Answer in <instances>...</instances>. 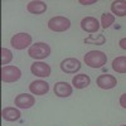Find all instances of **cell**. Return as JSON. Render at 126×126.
<instances>
[{
	"instance_id": "obj_24",
	"label": "cell",
	"mask_w": 126,
	"mask_h": 126,
	"mask_svg": "<svg viewBox=\"0 0 126 126\" xmlns=\"http://www.w3.org/2000/svg\"><path fill=\"white\" fill-rule=\"evenodd\" d=\"M121 126H126V125H121Z\"/></svg>"
},
{
	"instance_id": "obj_20",
	"label": "cell",
	"mask_w": 126,
	"mask_h": 126,
	"mask_svg": "<svg viewBox=\"0 0 126 126\" xmlns=\"http://www.w3.org/2000/svg\"><path fill=\"white\" fill-rule=\"evenodd\" d=\"M12 59H13V52L5 47H3L1 48V64H3V67L9 64L12 62Z\"/></svg>"
},
{
	"instance_id": "obj_8",
	"label": "cell",
	"mask_w": 126,
	"mask_h": 126,
	"mask_svg": "<svg viewBox=\"0 0 126 126\" xmlns=\"http://www.w3.org/2000/svg\"><path fill=\"white\" fill-rule=\"evenodd\" d=\"M14 103L19 109H30L32 106H34L35 97L30 93H20L15 97Z\"/></svg>"
},
{
	"instance_id": "obj_16",
	"label": "cell",
	"mask_w": 126,
	"mask_h": 126,
	"mask_svg": "<svg viewBox=\"0 0 126 126\" xmlns=\"http://www.w3.org/2000/svg\"><path fill=\"white\" fill-rule=\"evenodd\" d=\"M111 12H112L113 15L126 16V1H124V0L112 1V4H111Z\"/></svg>"
},
{
	"instance_id": "obj_11",
	"label": "cell",
	"mask_w": 126,
	"mask_h": 126,
	"mask_svg": "<svg viewBox=\"0 0 126 126\" xmlns=\"http://www.w3.org/2000/svg\"><path fill=\"white\" fill-rule=\"evenodd\" d=\"M81 28H82V30L87 32V33H96L100 29V23L96 18L86 16L81 20Z\"/></svg>"
},
{
	"instance_id": "obj_19",
	"label": "cell",
	"mask_w": 126,
	"mask_h": 126,
	"mask_svg": "<svg viewBox=\"0 0 126 126\" xmlns=\"http://www.w3.org/2000/svg\"><path fill=\"white\" fill-rule=\"evenodd\" d=\"M115 22V15L111 14V13H103L101 15V25L105 28V29H107L110 28Z\"/></svg>"
},
{
	"instance_id": "obj_6",
	"label": "cell",
	"mask_w": 126,
	"mask_h": 126,
	"mask_svg": "<svg viewBox=\"0 0 126 126\" xmlns=\"http://www.w3.org/2000/svg\"><path fill=\"white\" fill-rule=\"evenodd\" d=\"M59 67L62 72L68 73V75H75L81 69V62L77 58H66L61 62Z\"/></svg>"
},
{
	"instance_id": "obj_10",
	"label": "cell",
	"mask_w": 126,
	"mask_h": 126,
	"mask_svg": "<svg viewBox=\"0 0 126 126\" xmlns=\"http://www.w3.org/2000/svg\"><path fill=\"white\" fill-rule=\"evenodd\" d=\"M96 83L102 90H111L117 85V79H116V77H113L111 75H101L97 77Z\"/></svg>"
},
{
	"instance_id": "obj_22",
	"label": "cell",
	"mask_w": 126,
	"mask_h": 126,
	"mask_svg": "<svg viewBox=\"0 0 126 126\" xmlns=\"http://www.w3.org/2000/svg\"><path fill=\"white\" fill-rule=\"evenodd\" d=\"M94 3H96V0H90V1L88 0L87 1L86 0H79V4H82V5H91V4H94Z\"/></svg>"
},
{
	"instance_id": "obj_7",
	"label": "cell",
	"mask_w": 126,
	"mask_h": 126,
	"mask_svg": "<svg viewBox=\"0 0 126 126\" xmlns=\"http://www.w3.org/2000/svg\"><path fill=\"white\" fill-rule=\"evenodd\" d=\"M50 66L48 63L44 62H34L33 64L30 66V72L33 73L34 76L40 77V78H44V77H49L50 76Z\"/></svg>"
},
{
	"instance_id": "obj_23",
	"label": "cell",
	"mask_w": 126,
	"mask_h": 126,
	"mask_svg": "<svg viewBox=\"0 0 126 126\" xmlns=\"http://www.w3.org/2000/svg\"><path fill=\"white\" fill-rule=\"evenodd\" d=\"M119 46H120L122 49H125V50H126V38H121V39H120Z\"/></svg>"
},
{
	"instance_id": "obj_9",
	"label": "cell",
	"mask_w": 126,
	"mask_h": 126,
	"mask_svg": "<svg viewBox=\"0 0 126 126\" xmlns=\"http://www.w3.org/2000/svg\"><path fill=\"white\" fill-rule=\"evenodd\" d=\"M29 91L35 96H42V94H46L49 91V85L43 79H37L29 85Z\"/></svg>"
},
{
	"instance_id": "obj_21",
	"label": "cell",
	"mask_w": 126,
	"mask_h": 126,
	"mask_svg": "<svg viewBox=\"0 0 126 126\" xmlns=\"http://www.w3.org/2000/svg\"><path fill=\"white\" fill-rule=\"evenodd\" d=\"M120 105H121V107H124V109H126V93H124V94H121V97H120Z\"/></svg>"
},
{
	"instance_id": "obj_4",
	"label": "cell",
	"mask_w": 126,
	"mask_h": 126,
	"mask_svg": "<svg viewBox=\"0 0 126 126\" xmlns=\"http://www.w3.org/2000/svg\"><path fill=\"white\" fill-rule=\"evenodd\" d=\"M32 40H33L32 39V35L28 33H16L10 39V44H12L13 48L19 49V50L25 49V48L29 49V47L32 44Z\"/></svg>"
},
{
	"instance_id": "obj_3",
	"label": "cell",
	"mask_w": 126,
	"mask_h": 126,
	"mask_svg": "<svg viewBox=\"0 0 126 126\" xmlns=\"http://www.w3.org/2000/svg\"><path fill=\"white\" fill-rule=\"evenodd\" d=\"M48 28L52 32H66L71 28V20L66 16H53L48 20Z\"/></svg>"
},
{
	"instance_id": "obj_1",
	"label": "cell",
	"mask_w": 126,
	"mask_h": 126,
	"mask_svg": "<svg viewBox=\"0 0 126 126\" xmlns=\"http://www.w3.org/2000/svg\"><path fill=\"white\" fill-rule=\"evenodd\" d=\"M86 66L91 68H101L102 66L106 64L107 62V56L101 50H90L83 57Z\"/></svg>"
},
{
	"instance_id": "obj_17",
	"label": "cell",
	"mask_w": 126,
	"mask_h": 126,
	"mask_svg": "<svg viewBox=\"0 0 126 126\" xmlns=\"http://www.w3.org/2000/svg\"><path fill=\"white\" fill-rule=\"evenodd\" d=\"M112 69L117 73H126V56L116 57L112 61Z\"/></svg>"
},
{
	"instance_id": "obj_13",
	"label": "cell",
	"mask_w": 126,
	"mask_h": 126,
	"mask_svg": "<svg viewBox=\"0 0 126 126\" xmlns=\"http://www.w3.org/2000/svg\"><path fill=\"white\" fill-rule=\"evenodd\" d=\"M27 10L30 14L40 15V14H43V13L47 12V4L44 1H40V0H33V1L28 3Z\"/></svg>"
},
{
	"instance_id": "obj_2",
	"label": "cell",
	"mask_w": 126,
	"mask_h": 126,
	"mask_svg": "<svg viewBox=\"0 0 126 126\" xmlns=\"http://www.w3.org/2000/svg\"><path fill=\"white\" fill-rule=\"evenodd\" d=\"M49 54H50V47L47 43H43V42H37L28 49V56L38 61L49 57Z\"/></svg>"
},
{
	"instance_id": "obj_12",
	"label": "cell",
	"mask_w": 126,
	"mask_h": 126,
	"mask_svg": "<svg viewBox=\"0 0 126 126\" xmlns=\"http://www.w3.org/2000/svg\"><path fill=\"white\" fill-rule=\"evenodd\" d=\"M53 91L56 93V96H58V97H68V96L72 94L73 88H72V86L69 85V83L61 81V82H57L54 85Z\"/></svg>"
},
{
	"instance_id": "obj_14",
	"label": "cell",
	"mask_w": 126,
	"mask_h": 126,
	"mask_svg": "<svg viewBox=\"0 0 126 126\" xmlns=\"http://www.w3.org/2000/svg\"><path fill=\"white\" fill-rule=\"evenodd\" d=\"M91 83V78L90 76L85 75V73H79V75H76L72 78V86L76 87L77 90H83L90 86Z\"/></svg>"
},
{
	"instance_id": "obj_18",
	"label": "cell",
	"mask_w": 126,
	"mask_h": 126,
	"mask_svg": "<svg viewBox=\"0 0 126 126\" xmlns=\"http://www.w3.org/2000/svg\"><path fill=\"white\" fill-rule=\"evenodd\" d=\"M85 43L86 44H92V46H102L106 43V38H105L102 34L100 35H90L88 38L85 39Z\"/></svg>"
},
{
	"instance_id": "obj_5",
	"label": "cell",
	"mask_w": 126,
	"mask_h": 126,
	"mask_svg": "<svg viewBox=\"0 0 126 126\" xmlns=\"http://www.w3.org/2000/svg\"><path fill=\"white\" fill-rule=\"evenodd\" d=\"M22 77V71L15 66H4L1 68V81L4 83H13Z\"/></svg>"
},
{
	"instance_id": "obj_15",
	"label": "cell",
	"mask_w": 126,
	"mask_h": 126,
	"mask_svg": "<svg viewBox=\"0 0 126 126\" xmlns=\"http://www.w3.org/2000/svg\"><path fill=\"white\" fill-rule=\"evenodd\" d=\"M1 116L5 121H18L20 119V116H22V113H20V111L15 107H5L1 112Z\"/></svg>"
}]
</instances>
